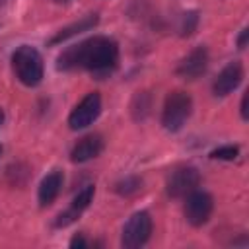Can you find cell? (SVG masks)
Listing matches in <instances>:
<instances>
[{
	"label": "cell",
	"mask_w": 249,
	"mask_h": 249,
	"mask_svg": "<svg viewBox=\"0 0 249 249\" xmlns=\"http://www.w3.org/2000/svg\"><path fill=\"white\" fill-rule=\"evenodd\" d=\"M200 185V175L195 167H177L175 171L169 173L167 177V195L173 198H185L189 193L196 191V187Z\"/></svg>",
	"instance_id": "obj_5"
},
{
	"label": "cell",
	"mask_w": 249,
	"mask_h": 249,
	"mask_svg": "<svg viewBox=\"0 0 249 249\" xmlns=\"http://www.w3.org/2000/svg\"><path fill=\"white\" fill-rule=\"evenodd\" d=\"M2 119H4V115H2V109H0V124H2Z\"/></svg>",
	"instance_id": "obj_21"
},
{
	"label": "cell",
	"mask_w": 249,
	"mask_h": 249,
	"mask_svg": "<svg viewBox=\"0 0 249 249\" xmlns=\"http://www.w3.org/2000/svg\"><path fill=\"white\" fill-rule=\"evenodd\" d=\"M241 78H243V68H241V64H239V62H230L228 66L222 68V72H220L218 78L214 80L212 89H214L216 95L224 97V95L231 93V91L239 86Z\"/></svg>",
	"instance_id": "obj_9"
},
{
	"label": "cell",
	"mask_w": 249,
	"mask_h": 249,
	"mask_svg": "<svg viewBox=\"0 0 249 249\" xmlns=\"http://www.w3.org/2000/svg\"><path fill=\"white\" fill-rule=\"evenodd\" d=\"M152 233V218L148 212H136L128 218V222L123 228L121 243L126 249H136L148 241Z\"/></svg>",
	"instance_id": "obj_4"
},
{
	"label": "cell",
	"mask_w": 249,
	"mask_h": 249,
	"mask_svg": "<svg viewBox=\"0 0 249 249\" xmlns=\"http://www.w3.org/2000/svg\"><path fill=\"white\" fill-rule=\"evenodd\" d=\"M95 23H97V16H88V18H84L82 21H78V23H74V25L62 29L51 43H60V41H64V39H68V37H72V35H76V33H80V31H86V29L93 27Z\"/></svg>",
	"instance_id": "obj_13"
},
{
	"label": "cell",
	"mask_w": 249,
	"mask_h": 249,
	"mask_svg": "<svg viewBox=\"0 0 249 249\" xmlns=\"http://www.w3.org/2000/svg\"><path fill=\"white\" fill-rule=\"evenodd\" d=\"M62 187V173L60 171H51L39 185V202L43 206H49L60 193Z\"/></svg>",
	"instance_id": "obj_12"
},
{
	"label": "cell",
	"mask_w": 249,
	"mask_h": 249,
	"mask_svg": "<svg viewBox=\"0 0 249 249\" xmlns=\"http://www.w3.org/2000/svg\"><path fill=\"white\" fill-rule=\"evenodd\" d=\"M99 111H101V97H99V93H95V91L88 93V95L72 109V113H70V117H68L70 128H74V130L86 128L88 124H91V123L97 119Z\"/></svg>",
	"instance_id": "obj_7"
},
{
	"label": "cell",
	"mask_w": 249,
	"mask_h": 249,
	"mask_svg": "<svg viewBox=\"0 0 249 249\" xmlns=\"http://www.w3.org/2000/svg\"><path fill=\"white\" fill-rule=\"evenodd\" d=\"M119 60V47L113 39L97 35L82 41L80 45H74L66 49L58 56V68L62 70H74L84 68L97 76H105L113 72Z\"/></svg>",
	"instance_id": "obj_1"
},
{
	"label": "cell",
	"mask_w": 249,
	"mask_h": 249,
	"mask_svg": "<svg viewBox=\"0 0 249 249\" xmlns=\"http://www.w3.org/2000/svg\"><path fill=\"white\" fill-rule=\"evenodd\" d=\"M101 150H103V138L99 134H88L82 140H78V144L70 152V158H72V161L82 163L91 158H97L101 154Z\"/></svg>",
	"instance_id": "obj_10"
},
{
	"label": "cell",
	"mask_w": 249,
	"mask_h": 249,
	"mask_svg": "<svg viewBox=\"0 0 249 249\" xmlns=\"http://www.w3.org/2000/svg\"><path fill=\"white\" fill-rule=\"evenodd\" d=\"M206 64H208V53L204 47H198L195 51H191L177 66V74L187 78V80H195L198 78L200 74H204L206 70Z\"/></svg>",
	"instance_id": "obj_8"
},
{
	"label": "cell",
	"mask_w": 249,
	"mask_h": 249,
	"mask_svg": "<svg viewBox=\"0 0 249 249\" xmlns=\"http://www.w3.org/2000/svg\"><path fill=\"white\" fill-rule=\"evenodd\" d=\"M241 117H243L245 121H247V117H249V115H247V93H245L243 99H241Z\"/></svg>",
	"instance_id": "obj_18"
},
{
	"label": "cell",
	"mask_w": 249,
	"mask_h": 249,
	"mask_svg": "<svg viewBox=\"0 0 249 249\" xmlns=\"http://www.w3.org/2000/svg\"><path fill=\"white\" fill-rule=\"evenodd\" d=\"M247 33H249L247 29H243V31H241V35H239V41H237L239 49H243V47H245V41H247Z\"/></svg>",
	"instance_id": "obj_19"
},
{
	"label": "cell",
	"mask_w": 249,
	"mask_h": 249,
	"mask_svg": "<svg viewBox=\"0 0 249 249\" xmlns=\"http://www.w3.org/2000/svg\"><path fill=\"white\" fill-rule=\"evenodd\" d=\"M4 2H6V0H0V4H4Z\"/></svg>",
	"instance_id": "obj_22"
},
{
	"label": "cell",
	"mask_w": 249,
	"mask_h": 249,
	"mask_svg": "<svg viewBox=\"0 0 249 249\" xmlns=\"http://www.w3.org/2000/svg\"><path fill=\"white\" fill-rule=\"evenodd\" d=\"M54 2H58V4H66V2H70V0H54Z\"/></svg>",
	"instance_id": "obj_20"
},
{
	"label": "cell",
	"mask_w": 249,
	"mask_h": 249,
	"mask_svg": "<svg viewBox=\"0 0 249 249\" xmlns=\"http://www.w3.org/2000/svg\"><path fill=\"white\" fill-rule=\"evenodd\" d=\"M93 193H95V189H93V185H88L86 189H82L76 196H74V200H72V204H70V208L64 212V214H60L58 216V220L54 222V226H68L70 222H74L88 206H89V202H91V198H93Z\"/></svg>",
	"instance_id": "obj_11"
},
{
	"label": "cell",
	"mask_w": 249,
	"mask_h": 249,
	"mask_svg": "<svg viewBox=\"0 0 249 249\" xmlns=\"http://www.w3.org/2000/svg\"><path fill=\"white\" fill-rule=\"evenodd\" d=\"M191 109H193V101H191L189 93H185L181 89L171 91L163 103L161 124L167 130H179L191 117Z\"/></svg>",
	"instance_id": "obj_3"
},
{
	"label": "cell",
	"mask_w": 249,
	"mask_h": 249,
	"mask_svg": "<svg viewBox=\"0 0 249 249\" xmlns=\"http://www.w3.org/2000/svg\"><path fill=\"white\" fill-rule=\"evenodd\" d=\"M12 66H14L18 80L25 86H37L43 78V58L39 51L29 45H21L14 53Z\"/></svg>",
	"instance_id": "obj_2"
},
{
	"label": "cell",
	"mask_w": 249,
	"mask_h": 249,
	"mask_svg": "<svg viewBox=\"0 0 249 249\" xmlns=\"http://www.w3.org/2000/svg\"><path fill=\"white\" fill-rule=\"evenodd\" d=\"M138 187H140V181H138L136 177H128V179H124V181H121V183L117 185V191H119L121 195H130V193L138 191Z\"/></svg>",
	"instance_id": "obj_15"
},
{
	"label": "cell",
	"mask_w": 249,
	"mask_h": 249,
	"mask_svg": "<svg viewBox=\"0 0 249 249\" xmlns=\"http://www.w3.org/2000/svg\"><path fill=\"white\" fill-rule=\"evenodd\" d=\"M88 245V241L82 237V235H76L72 241H70V247H86Z\"/></svg>",
	"instance_id": "obj_17"
},
{
	"label": "cell",
	"mask_w": 249,
	"mask_h": 249,
	"mask_svg": "<svg viewBox=\"0 0 249 249\" xmlns=\"http://www.w3.org/2000/svg\"><path fill=\"white\" fill-rule=\"evenodd\" d=\"M212 196L204 191H193L185 196V218L191 226H202L212 214Z\"/></svg>",
	"instance_id": "obj_6"
},
{
	"label": "cell",
	"mask_w": 249,
	"mask_h": 249,
	"mask_svg": "<svg viewBox=\"0 0 249 249\" xmlns=\"http://www.w3.org/2000/svg\"><path fill=\"white\" fill-rule=\"evenodd\" d=\"M237 154H239V148L237 146H222V148L214 150L210 156L214 160H235Z\"/></svg>",
	"instance_id": "obj_14"
},
{
	"label": "cell",
	"mask_w": 249,
	"mask_h": 249,
	"mask_svg": "<svg viewBox=\"0 0 249 249\" xmlns=\"http://www.w3.org/2000/svg\"><path fill=\"white\" fill-rule=\"evenodd\" d=\"M195 25H196V14H195V12H189V14H185V18H183V35H189V33H193Z\"/></svg>",
	"instance_id": "obj_16"
}]
</instances>
